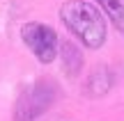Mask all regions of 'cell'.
I'll return each instance as SVG.
<instances>
[{"instance_id":"cell-4","label":"cell","mask_w":124,"mask_h":121,"mask_svg":"<svg viewBox=\"0 0 124 121\" xmlns=\"http://www.w3.org/2000/svg\"><path fill=\"white\" fill-rule=\"evenodd\" d=\"M60 55H62V66H64V71L69 73V76H76V73L80 71V66H83V55L76 48V44L64 41V44L60 46Z\"/></svg>"},{"instance_id":"cell-2","label":"cell","mask_w":124,"mask_h":121,"mask_svg":"<svg viewBox=\"0 0 124 121\" xmlns=\"http://www.w3.org/2000/svg\"><path fill=\"white\" fill-rule=\"evenodd\" d=\"M58 98V85L51 78H39L21 91L14 103V121H39Z\"/></svg>"},{"instance_id":"cell-5","label":"cell","mask_w":124,"mask_h":121,"mask_svg":"<svg viewBox=\"0 0 124 121\" xmlns=\"http://www.w3.org/2000/svg\"><path fill=\"white\" fill-rule=\"evenodd\" d=\"M99 7L108 14L110 23L120 32H124V0H97Z\"/></svg>"},{"instance_id":"cell-1","label":"cell","mask_w":124,"mask_h":121,"mask_svg":"<svg viewBox=\"0 0 124 121\" xmlns=\"http://www.w3.org/2000/svg\"><path fill=\"white\" fill-rule=\"evenodd\" d=\"M60 18L67 30L78 37L87 48L97 50L106 44V21L92 2L85 0H67L60 7Z\"/></svg>"},{"instance_id":"cell-3","label":"cell","mask_w":124,"mask_h":121,"mask_svg":"<svg viewBox=\"0 0 124 121\" xmlns=\"http://www.w3.org/2000/svg\"><path fill=\"white\" fill-rule=\"evenodd\" d=\"M21 39L30 48V53L37 57V62H41V64H51L60 55L58 32L46 23H39V21L25 23L21 27Z\"/></svg>"}]
</instances>
